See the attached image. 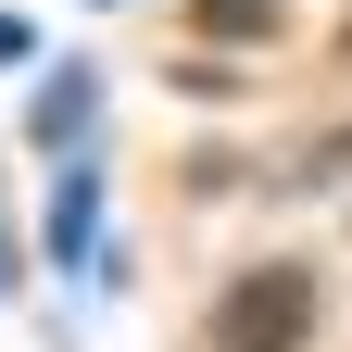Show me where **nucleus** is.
<instances>
[{"label": "nucleus", "instance_id": "obj_1", "mask_svg": "<svg viewBox=\"0 0 352 352\" xmlns=\"http://www.w3.org/2000/svg\"><path fill=\"white\" fill-rule=\"evenodd\" d=\"M327 315V289H315V264H252V277L214 302V352H302Z\"/></svg>", "mask_w": 352, "mask_h": 352}, {"label": "nucleus", "instance_id": "obj_2", "mask_svg": "<svg viewBox=\"0 0 352 352\" xmlns=\"http://www.w3.org/2000/svg\"><path fill=\"white\" fill-rule=\"evenodd\" d=\"M315 176H352V126H340V139H315Z\"/></svg>", "mask_w": 352, "mask_h": 352}]
</instances>
